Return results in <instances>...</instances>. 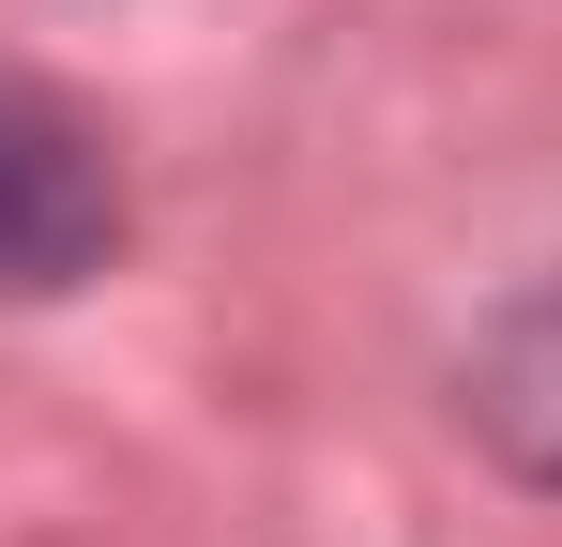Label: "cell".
I'll return each mask as SVG.
<instances>
[{
	"mask_svg": "<svg viewBox=\"0 0 562 547\" xmlns=\"http://www.w3.org/2000/svg\"><path fill=\"white\" fill-rule=\"evenodd\" d=\"M106 244H122V168H106V137L61 107V91L0 77V304H46V289L106 274Z\"/></svg>",
	"mask_w": 562,
	"mask_h": 547,
	"instance_id": "6da1fadb",
	"label": "cell"
},
{
	"mask_svg": "<svg viewBox=\"0 0 562 547\" xmlns=\"http://www.w3.org/2000/svg\"><path fill=\"white\" fill-rule=\"evenodd\" d=\"M471 411H486V426H502V442H517V456L562 487V289H548V304H517V320L486 335V365H471Z\"/></svg>",
	"mask_w": 562,
	"mask_h": 547,
	"instance_id": "7a4b0ae2",
	"label": "cell"
}]
</instances>
